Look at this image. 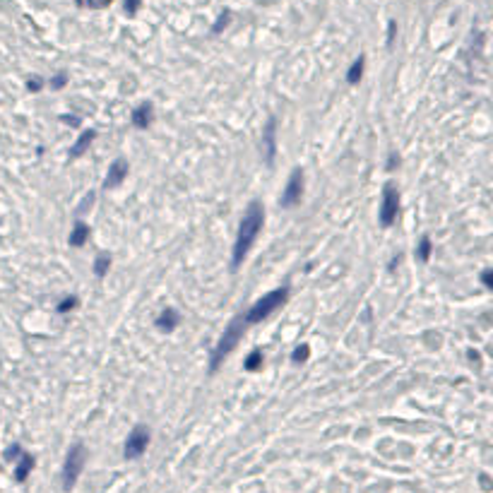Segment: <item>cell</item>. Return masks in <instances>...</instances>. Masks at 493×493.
Here are the masks:
<instances>
[{"mask_svg":"<svg viewBox=\"0 0 493 493\" xmlns=\"http://www.w3.org/2000/svg\"><path fill=\"white\" fill-rule=\"evenodd\" d=\"M140 5H142V0H125V3H123V8H125V12H128L130 17H133V15H137Z\"/></svg>","mask_w":493,"mask_h":493,"instance_id":"cell-24","label":"cell"},{"mask_svg":"<svg viewBox=\"0 0 493 493\" xmlns=\"http://www.w3.org/2000/svg\"><path fill=\"white\" fill-rule=\"evenodd\" d=\"M395 31H397V22H390V29H387V46H392V41H395Z\"/></svg>","mask_w":493,"mask_h":493,"instance_id":"cell-30","label":"cell"},{"mask_svg":"<svg viewBox=\"0 0 493 493\" xmlns=\"http://www.w3.org/2000/svg\"><path fill=\"white\" fill-rule=\"evenodd\" d=\"M19 455H22V448H19L17 443H15L12 448H8V452H5V457H8V459H17Z\"/></svg>","mask_w":493,"mask_h":493,"instance_id":"cell-28","label":"cell"},{"mask_svg":"<svg viewBox=\"0 0 493 493\" xmlns=\"http://www.w3.org/2000/svg\"><path fill=\"white\" fill-rule=\"evenodd\" d=\"M149 438H152V431L147 429V426H135V429L130 431L128 440H125V448H123V457L125 459H137V457L145 455L147 445H149Z\"/></svg>","mask_w":493,"mask_h":493,"instance_id":"cell-5","label":"cell"},{"mask_svg":"<svg viewBox=\"0 0 493 493\" xmlns=\"http://www.w3.org/2000/svg\"><path fill=\"white\" fill-rule=\"evenodd\" d=\"M364 68H366V55H358L356 60L351 63V68H349L347 82H349V84H358V80L364 77Z\"/></svg>","mask_w":493,"mask_h":493,"instance_id":"cell-15","label":"cell"},{"mask_svg":"<svg viewBox=\"0 0 493 493\" xmlns=\"http://www.w3.org/2000/svg\"><path fill=\"white\" fill-rule=\"evenodd\" d=\"M152 120H154V109H152V104L145 101V104H140L135 111H133V125L140 130H147L152 125Z\"/></svg>","mask_w":493,"mask_h":493,"instance_id":"cell-10","label":"cell"},{"mask_svg":"<svg viewBox=\"0 0 493 493\" xmlns=\"http://www.w3.org/2000/svg\"><path fill=\"white\" fill-rule=\"evenodd\" d=\"M128 161L125 159H116L113 164L109 166V174H106V178H104V188L109 190V188H118L120 183L128 178Z\"/></svg>","mask_w":493,"mask_h":493,"instance_id":"cell-9","label":"cell"},{"mask_svg":"<svg viewBox=\"0 0 493 493\" xmlns=\"http://www.w3.org/2000/svg\"><path fill=\"white\" fill-rule=\"evenodd\" d=\"M77 296H68V299H63V301L58 303V313H68V311H73V308H77Z\"/></svg>","mask_w":493,"mask_h":493,"instance_id":"cell-22","label":"cell"},{"mask_svg":"<svg viewBox=\"0 0 493 493\" xmlns=\"http://www.w3.org/2000/svg\"><path fill=\"white\" fill-rule=\"evenodd\" d=\"M80 8H91V10H101V8H109L113 0H75Z\"/></svg>","mask_w":493,"mask_h":493,"instance_id":"cell-21","label":"cell"},{"mask_svg":"<svg viewBox=\"0 0 493 493\" xmlns=\"http://www.w3.org/2000/svg\"><path fill=\"white\" fill-rule=\"evenodd\" d=\"M308 356H311V347H308V344H301V347L293 349L291 361L293 364H303V361H308Z\"/></svg>","mask_w":493,"mask_h":493,"instance_id":"cell-19","label":"cell"},{"mask_svg":"<svg viewBox=\"0 0 493 493\" xmlns=\"http://www.w3.org/2000/svg\"><path fill=\"white\" fill-rule=\"evenodd\" d=\"M91 202H94V192H87V195H84V200H82V205L77 207V214H84V212L91 207Z\"/></svg>","mask_w":493,"mask_h":493,"instance_id":"cell-25","label":"cell"},{"mask_svg":"<svg viewBox=\"0 0 493 493\" xmlns=\"http://www.w3.org/2000/svg\"><path fill=\"white\" fill-rule=\"evenodd\" d=\"M265 226V210H262V202L253 200L248 205L246 214L241 219V226H238L236 234V243H234V255H231V267L238 270L243 265L246 255L250 253V248L255 243V238L260 236V231Z\"/></svg>","mask_w":493,"mask_h":493,"instance_id":"cell-1","label":"cell"},{"mask_svg":"<svg viewBox=\"0 0 493 493\" xmlns=\"http://www.w3.org/2000/svg\"><path fill=\"white\" fill-rule=\"evenodd\" d=\"M301 198H303V169H293L289 181H286L282 198H279V205L282 207H293V205L301 202Z\"/></svg>","mask_w":493,"mask_h":493,"instance_id":"cell-7","label":"cell"},{"mask_svg":"<svg viewBox=\"0 0 493 493\" xmlns=\"http://www.w3.org/2000/svg\"><path fill=\"white\" fill-rule=\"evenodd\" d=\"M246 327H248L246 315H236V318L228 322V327L224 330V335H221V339L217 342V347H214V351H212V356H210V373H214L221 366V361L236 349V344L241 342Z\"/></svg>","mask_w":493,"mask_h":493,"instance_id":"cell-2","label":"cell"},{"mask_svg":"<svg viewBox=\"0 0 493 493\" xmlns=\"http://www.w3.org/2000/svg\"><path fill=\"white\" fill-rule=\"evenodd\" d=\"M243 368L250 371V373L260 371V368H262V351H260V349H253V351L248 354V358L243 361Z\"/></svg>","mask_w":493,"mask_h":493,"instance_id":"cell-16","label":"cell"},{"mask_svg":"<svg viewBox=\"0 0 493 493\" xmlns=\"http://www.w3.org/2000/svg\"><path fill=\"white\" fill-rule=\"evenodd\" d=\"M431 250H433V243H431V238L429 236H421L419 246H416V257H419L421 262H426V260L431 257Z\"/></svg>","mask_w":493,"mask_h":493,"instance_id":"cell-18","label":"cell"},{"mask_svg":"<svg viewBox=\"0 0 493 493\" xmlns=\"http://www.w3.org/2000/svg\"><path fill=\"white\" fill-rule=\"evenodd\" d=\"M89 241V226L84 224V221H77L73 226V231H70V238H68V243L73 248H80V246H84Z\"/></svg>","mask_w":493,"mask_h":493,"instance_id":"cell-13","label":"cell"},{"mask_svg":"<svg viewBox=\"0 0 493 493\" xmlns=\"http://www.w3.org/2000/svg\"><path fill=\"white\" fill-rule=\"evenodd\" d=\"M228 22H231V12H228V10H224L219 17H217L214 27H212V34H221V29H226V27H228Z\"/></svg>","mask_w":493,"mask_h":493,"instance_id":"cell-20","label":"cell"},{"mask_svg":"<svg viewBox=\"0 0 493 493\" xmlns=\"http://www.w3.org/2000/svg\"><path fill=\"white\" fill-rule=\"evenodd\" d=\"M481 282H484L486 289H491L493 286V272L491 270H484V272H481Z\"/></svg>","mask_w":493,"mask_h":493,"instance_id":"cell-27","label":"cell"},{"mask_svg":"<svg viewBox=\"0 0 493 493\" xmlns=\"http://www.w3.org/2000/svg\"><path fill=\"white\" fill-rule=\"evenodd\" d=\"M31 469H34V457L29 455V452H22L19 455V462H17V469H15V479L17 481H27Z\"/></svg>","mask_w":493,"mask_h":493,"instance_id":"cell-14","label":"cell"},{"mask_svg":"<svg viewBox=\"0 0 493 493\" xmlns=\"http://www.w3.org/2000/svg\"><path fill=\"white\" fill-rule=\"evenodd\" d=\"M395 166H400V156L392 152V154L387 156V171H395Z\"/></svg>","mask_w":493,"mask_h":493,"instance_id":"cell-29","label":"cell"},{"mask_svg":"<svg viewBox=\"0 0 493 493\" xmlns=\"http://www.w3.org/2000/svg\"><path fill=\"white\" fill-rule=\"evenodd\" d=\"M262 152H265V161L267 166L274 164V154H277V118L267 120L265 130H262Z\"/></svg>","mask_w":493,"mask_h":493,"instance_id":"cell-8","label":"cell"},{"mask_svg":"<svg viewBox=\"0 0 493 493\" xmlns=\"http://www.w3.org/2000/svg\"><path fill=\"white\" fill-rule=\"evenodd\" d=\"M65 123H70V125H80V118L77 116H63Z\"/></svg>","mask_w":493,"mask_h":493,"instance_id":"cell-31","label":"cell"},{"mask_svg":"<svg viewBox=\"0 0 493 493\" xmlns=\"http://www.w3.org/2000/svg\"><path fill=\"white\" fill-rule=\"evenodd\" d=\"M65 84H68V75H65V73H58L53 80H51V89H63Z\"/></svg>","mask_w":493,"mask_h":493,"instance_id":"cell-23","label":"cell"},{"mask_svg":"<svg viewBox=\"0 0 493 493\" xmlns=\"http://www.w3.org/2000/svg\"><path fill=\"white\" fill-rule=\"evenodd\" d=\"M84 462H87V450H84L82 443H75L73 448L68 450V457H65V465H63V488L70 491L77 479L82 474L84 469Z\"/></svg>","mask_w":493,"mask_h":493,"instance_id":"cell-4","label":"cell"},{"mask_svg":"<svg viewBox=\"0 0 493 493\" xmlns=\"http://www.w3.org/2000/svg\"><path fill=\"white\" fill-rule=\"evenodd\" d=\"M400 212V192L392 183H385L383 188V202H380V224L383 226H392Z\"/></svg>","mask_w":493,"mask_h":493,"instance_id":"cell-6","label":"cell"},{"mask_svg":"<svg viewBox=\"0 0 493 493\" xmlns=\"http://www.w3.org/2000/svg\"><path fill=\"white\" fill-rule=\"evenodd\" d=\"M109 267H111V255H109V253H99L96 260H94V274L101 279V277H106Z\"/></svg>","mask_w":493,"mask_h":493,"instance_id":"cell-17","label":"cell"},{"mask_svg":"<svg viewBox=\"0 0 493 493\" xmlns=\"http://www.w3.org/2000/svg\"><path fill=\"white\" fill-rule=\"evenodd\" d=\"M41 87H44V80H41V77H29V80H27V89L29 91H41Z\"/></svg>","mask_w":493,"mask_h":493,"instance_id":"cell-26","label":"cell"},{"mask_svg":"<svg viewBox=\"0 0 493 493\" xmlns=\"http://www.w3.org/2000/svg\"><path fill=\"white\" fill-rule=\"evenodd\" d=\"M178 322H181L178 313H176L174 308H164V311L159 313V318H156V330H161V332H174Z\"/></svg>","mask_w":493,"mask_h":493,"instance_id":"cell-11","label":"cell"},{"mask_svg":"<svg viewBox=\"0 0 493 493\" xmlns=\"http://www.w3.org/2000/svg\"><path fill=\"white\" fill-rule=\"evenodd\" d=\"M94 137H96V130H84L82 135L77 137V142L70 147V159H77V156H82L84 152L89 149L91 142H94Z\"/></svg>","mask_w":493,"mask_h":493,"instance_id":"cell-12","label":"cell"},{"mask_svg":"<svg viewBox=\"0 0 493 493\" xmlns=\"http://www.w3.org/2000/svg\"><path fill=\"white\" fill-rule=\"evenodd\" d=\"M289 299V286H279V289H272L270 293H265L262 299H257L253 303V308L246 313V322L248 325H257L272 315L274 311H279L284 303Z\"/></svg>","mask_w":493,"mask_h":493,"instance_id":"cell-3","label":"cell"}]
</instances>
